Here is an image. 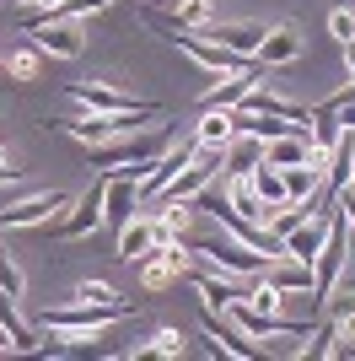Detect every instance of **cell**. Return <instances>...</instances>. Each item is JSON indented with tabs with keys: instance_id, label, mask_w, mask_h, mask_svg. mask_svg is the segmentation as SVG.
<instances>
[{
	"instance_id": "obj_1",
	"label": "cell",
	"mask_w": 355,
	"mask_h": 361,
	"mask_svg": "<svg viewBox=\"0 0 355 361\" xmlns=\"http://www.w3.org/2000/svg\"><path fill=\"white\" fill-rule=\"evenodd\" d=\"M344 264H350V221H344V211L334 205L328 238H323V248H318V259H312V297L318 302H334V291H340V281H344Z\"/></svg>"
},
{
	"instance_id": "obj_2",
	"label": "cell",
	"mask_w": 355,
	"mask_h": 361,
	"mask_svg": "<svg viewBox=\"0 0 355 361\" xmlns=\"http://www.w3.org/2000/svg\"><path fill=\"white\" fill-rule=\"evenodd\" d=\"M118 318H130V302H59L44 313V329H108Z\"/></svg>"
},
{
	"instance_id": "obj_3",
	"label": "cell",
	"mask_w": 355,
	"mask_h": 361,
	"mask_svg": "<svg viewBox=\"0 0 355 361\" xmlns=\"http://www.w3.org/2000/svg\"><path fill=\"white\" fill-rule=\"evenodd\" d=\"M226 232V226H221ZM194 254H205L210 264H221V270H232V275H242V281H259L264 275V264H269V254H259V248H248L242 238H216V243H194Z\"/></svg>"
},
{
	"instance_id": "obj_4",
	"label": "cell",
	"mask_w": 355,
	"mask_h": 361,
	"mask_svg": "<svg viewBox=\"0 0 355 361\" xmlns=\"http://www.w3.org/2000/svg\"><path fill=\"white\" fill-rule=\"evenodd\" d=\"M221 318H232L237 329L248 334V340H264V334H307V318H280V313H264V307H253L248 297H232L221 307Z\"/></svg>"
},
{
	"instance_id": "obj_5",
	"label": "cell",
	"mask_w": 355,
	"mask_h": 361,
	"mask_svg": "<svg viewBox=\"0 0 355 361\" xmlns=\"http://www.w3.org/2000/svg\"><path fill=\"white\" fill-rule=\"evenodd\" d=\"M27 32H32V44H38V54H54V60H81V49H87L81 16H38Z\"/></svg>"
},
{
	"instance_id": "obj_6",
	"label": "cell",
	"mask_w": 355,
	"mask_h": 361,
	"mask_svg": "<svg viewBox=\"0 0 355 361\" xmlns=\"http://www.w3.org/2000/svg\"><path fill=\"white\" fill-rule=\"evenodd\" d=\"M65 97H75L92 114H151V119H162V103H135L113 87H97V81H65Z\"/></svg>"
},
{
	"instance_id": "obj_7",
	"label": "cell",
	"mask_w": 355,
	"mask_h": 361,
	"mask_svg": "<svg viewBox=\"0 0 355 361\" xmlns=\"http://www.w3.org/2000/svg\"><path fill=\"white\" fill-rule=\"evenodd\" d=\"M151 114H92L87 108V119H70V124H59L70 140H81V146H103V140L113 135H130V130H140Z\"/></svg>"
},
{
	"instance_id": "obj_8",
	"label": "cell",
	"mask_w": 355,
	"mask_h": 361,
	"mask_svg": "<svg viewBox=\"0 0 355 361\" xmlns=\"http://www.w3.org/2000/svg\"><path fill=\"white\" fill-rule=\"evenodd\" d=\"M92 151V167H124V162H146V157H156V151H167V140L162 135H113V140H103V146H87Z\"/></svg>"
},
{
	"instance_id": "obj_9",
	"label": "cell",
	"mask_w": 355,
	"mask_h": 361,
	"mask_svg": "<svg viewBox=\"0 0 355 361\" xmlns=\"http://www.w3.org/2000/svg\"><path fill=\"white\" fill-rule=\"evenodd\" d=\"M70 205V195L65 189H44V195H22V200H11L6 211H0V226H38V221H49L54 211H65Z\"/></svg>"
},
{
	"instance_id": "obj_10",
	"label": "cell",
	"mask_w": 355,
	"mask_h": 361,
	"mask_svg": "<svg viewBox=\"0 0 355 361\" xmlns=\"http://www.w3.org/2000/svg\"><path fill=\"white\" fill-rule=\"evenodd\" d=\"M103 205H108V173H97V178H92V189L75 200V211L59 221V238H87L92 226L103 221Z\"/></svg>"
},
{
	"instance_id": "obj_11",
	"label": "cell",
	"mask_w": 355,
	"mask_h": 361,
	"mask_svg": "<svg viewBox=\"0 0 355 361\" xmlns=\"http://www.w3.org/2000/svg\"><path fill=\"white\" fill-rule=\"evenodd\" d=\"M156 248V211H135L130 221L118 226V259H130V264H140V259Z\"/></svg>"
},
{
	"instance_id": "obj_12",
	"label": "cell",
	"mask_w": 355,
	"mask_h": 361,
	"mask_svg": "<svg viewBox=\"0 0 355 361\" xmlns=\"http://www.w3.org/2000/svg\"><path fill=\"white\" fill-rule=\"evenodd\" d=\"M264 22H210L205 27V38L210 44H221V49H232V54H259V44H264Z\"/></svg>"
},
{
	"instance_id": "obj_13",
	"label": "cell",
	"mask_w": 355,
	"mask_h": 361,
	"mask_svg": "<svg viewBox=\"0 0 355 361\" xmlns=\"http://www.w3.org/2000/svg\"><path fill=\"white\" fill-rule=\"evenodd\" d=\"M259 81H264V65L253 60L248 71H232V75H226V81H216V87H205V97H199V103H205V108H237V103H242V97H248L253 87H259Z\"/></svg>"
},
{
	"instance_id": "obj_14",
	"label": "cell",
	"mask_w": 355,
	"mask_h": 361,
	"mask_svg": "<svg viewBox=\"0 0 355 361\" xmlns=\"http://www.w3.org/2000/svg\"><path fill=\"white\" fill-rule=\"evenodd\" d=\"M253 60L264 65V71H280V65L301 60V32H296V27H269V32H264V44H259V54H253Z\"/></svg>"
},
{
	"instance_id": "obj_15",
	"label": "cell",
	"mask_w": 355,
	"mask_h": 361,
	"mask_svg": "<svg viewBox=\"0 0 355 361\" xmlns=\"http://www.w3.org/2000/svg\"><path fill=\"white\" fill-rule=\"evenodd\" d=\"M259 281H269L275 291H312V264L280 254V259H269V264H264V275H259Z\"/></svg>"
},
{
	"instance_id": "obj_16",
	"label": "cell",
	"mask_w": 355,
	"mask_h": 361,
	"mask_svg": "<svg viewBox=\"0 0 355 361\" xmlns=\"http://www.w3.org/2000/svg\"><path fill=\"white\" fill-rule=\"evenodd\" d=\"M135 211H140V183H130V178H118V173H108V205H103V216H108L113 226H124Z\"/></svg>"
},
{
	"instance_id": "obj_17",
	"label": "cell",
	"mask_w": 355,
	"mask_h": 361,
	"mask_svg": "<svg viewBox=\"0 0 355 361\" xmlns=\"http://www.w3.org/2000/svg\"><path fill=\"white\" fill-rule=\"evenodd\" d=\"M178 275H183V264H178L167 248H151L146 259H140V286L146 291H162V286H178Z\"/></svg>"
},
{
	"instance_id": "obj_18",
	"label": "cell",
	"mask_w": 355,
	"mask_h": 361,
	"mask_svg": "<svg viewBox=\"0 0 355 361\" xmlns=\"http://www.w3.org/2000/svg\"><path fill=\"white\" fill-rule=\"evenodd\" d=\"M259 162H264V140L253 135V130H237L226 140V173H253Z\"/></svg>"
},
{
	"instance_id": "obj_19",
	"label": "cell",
	"mask_w": 355,
	"mask_h": 361,
	"mask_svg": "<svg viewBox=\"0 0 355 361\" xmlns=\"http://www.w3.org/2000/svg\"><path fill=\"white\" fill-rule=\"evenodd\" d=\"M194 286H199V297H205V307H226V302L232 297H248V291H242V275H210V270H199L194 275Z\"/></svg>"
},
{
	"instance_id": "obj_20",
	"label": "cell",
	"mask_w": 355,
	"mask_h": 361,
	"mask_svg": "<svg viewBox=\"0 0 355 361\" xmlns=\"http://www.w3.org/2000/svg\"><path fill=\"white\" fill-rule=\"evenodd\" d=\"M248 183L259 189V200L269 205V216H275V211L285 205V167H275V162H259V167L248 173Z\"/></svg>"
},
{
	"instance_id": "obj_21",
	"label": "cell",
	"mask_w": 355,
	"mask_h": 361,
	"mask_svg": "<svg viewBox=\"0 0 355 361\" xmlns=\"http://www.w3.org/2000/svg\"><path fill=\"white\" fill-rule=\"evenodd\" d=\"M205 329L216 334V350H226V356H237V361H253V356H259V345H248V334L237 329V324H221L216 313H205Z\"/></svg>"
},
{
	"instance_id": "obj_22",
	"label": "cell",
	"mask_w": 355,
	"mask_h": 361,
	"mask_svg": "<svg viewBox=\"0 0 355 361\" xmlns=\"http://www.w3.org/2000/svg\"><path fill=\"white\" fill-rule=\"evenodd\" d=\"M323 189H328V178L318 173V167H307V162L285 167V200H318Z\"/></svg>"
},
{
	"instance_id": "obj_23",
	"label": "cell",
	"mask_w": 355,
	"mask_h": 361,
	"mask_svg": "<svg viewBox=\"0 0 355 361\" xmlns=\"http://www.w3.org/2000/svg\"><path fill=\"white\" fill-rule=\"evenodd\" d=\"M232 135H237L232 108H205V119H199V130H194V140H199V146H226Z\"/></svg>"
},
{
	"instance_id": "obj_24",
	"label": "cell",
	"mask_w": 355,
	"mask_h": 361,
	"mask_svg": "<svg viewBox=\"0 0 355 361\" xmlns=\"http://www.w3.org/2000/svg\"><path fill=\"white\" fill-rule=\"evenodd\" d=\"M140 356H183V334L178 329H156L151 345H140Z\"/></svg>"
},
{
	"instance_id": "obj_25",
	"label": "cell",
	"mask_w": 355,
	"mask_h": 361,
	"mask_svg": "<svg viewBox=\"0 0 355 361\" xmlns=\"http://www.w3.org/2000/svg\"><path fill=\"white\" fill-rule=\"evenodd\" d=\"M6 75H11V81H32V75H38V44L11 54V60H6Z\"/></svg>"
},
{
	"instance_id": "obj_26",
	"label": "cell",
	"mask_w": 355,
	"mask_h": 361,
	"mask_svg": "<svg viewBox=\"0 0 355 361\" xmlns=\"http://www.w3.org/2000/svg\"><path fill=\"white\" fill-rule=\"evenodd\" d=\"M70 302H103V307H108V302H124V297H118L108 281H87V286H75V297H70Z\"/></svg>"
},
{
	"instance_id": "obj_27",
	"label": "cell",
	"mask_w": 355,
	"mask_h": 361,
	"mask_svg": "<svg viewBox=\"0 0 355 361\" xmlns=\"http://www.w3.org/2000/svg\"><path fill=\"white\" fill-rule=\"evenodd\" d=\"M0 291L6 297H22V270H16V259L0 248Z\"/></svg>"
},
{
	"instance_id": "obj_28",
	"label": "cell",
	"mask_w": 355,
	"mask_h": 361,
	"mask_svg": "<svg viewBox=\"0 0 355 361\" xmlns=\"http://www.w3.org/2000/svg\"><path fill=\"white\" fill-rule=\"evenodd\" d=\"M248 302H253V307H264V313H280L285 291H275V286H269V281H259V286L248 291Z\"/></svg>"
},
{
	"instance_id": "obj_29",
	"label": "cell",
	"mask_w": 355,
	"mask_h": 361,
	"mask_svg": "<svg viewBox=\"0 0 355 361\" xmlns=\"http://www.w3.org/2000/svg\"><path fill=\"white\" fill-rule=\"evenodd\" d=\"M328 32H334L340 44H350V38H355V11H344V6H340V11H328Z\"/></svg>"
},
{
	"instance_id": "obj_30",
	"label": "cell",
	"mask_w": 355,
	"mask_h": 361,
	"mask_svg": "<svg viewBox=\"0 0 355 361\" xmlns=\"http://www.w3.org/2000/svg\"><path fill=\"white\" fill-rule=\"evenodd\" d=\"M334 205L344 211V221H350V232H355V189H350V183H340V189H334Z\"/></svg>"
},
{
	"instance_id": "obj_31",
	"label": "cell",
	"mask_w": 355,
	"mask_h": 361,
	"mask_svg": "<svg viewBox=\"0 0 355 361\" xmlns=\"http://www.w3.org/2000/svg\"><path fill=\"white\" fill-rule=\"evenodd\" d=\"M6 350H22V345H16V334L6 329V324H0V356H6Z\"/></svg>"
},
{
	"instance_id": "obj_32",
	"label": "cell",
	"mask_w": 355,
	"mask_h": 361,
	"mask_svg": "<svg viewBox=\"0 0 355 361\" xmlns=\"http://www.w3.org/2000/svg\"><path fill=\"white\" fill-rule=\"evenodd\" d=\"M340 124H344V130H355V103H344V108H340Z\"/></svg>"
},
{
	"instance_id": "obj_33",
	"label": "cell",
	"mask_w": 355,
	"mask_h": 361,
	"mask_svg": "<svg viewBox=\"0 0 355 361\" xmlns=\"http://www.w3.org/2000/svg\"><path fill=\"white\" fill-rule=\"evenodd\" d=\"M0 183H16V167H6V151H0Z\"/></svg>"
},
{
	"instance_id": "obj_34",
	"label": "cell",
	"mask_w": 355,
	"mask_h": 361,
	"mask_svg": "<svg viewBox=\"0 0 355 361\" xmlns=\"http://www.w3.org/2000/svg\"><path fill=\"white\" fill-rule=\"evenodd\" d=\"M344 65H350V75H355V38L344 44Z\"/></svg>"
},
{
	"instance_id": "obj_35",
	"label": "cell",
	"mask_w": 355,
	"mask_h": 361,
	"mask_svg": "<svg viewBox=\"0 0 355 361\" xmlns=\"http://www.w3.org/2000/svg\"><path fill=\"white\" fill-rule=\"evenodd\" d=\"M11 6H44V0H11Z\"/></svg>"
},
{
	"instance_id": "obj_36",
	"label": "cell",
	"mask_w": 355,
	"mask_h": 361,
	"mask_svg": "<svg viewBox=\"0 0 355 361\" xmlns=\"http://www.w3.org/2000/svg\"><path fill=\"white\" fill-rule=\"evenodd\" d=\"M350 189H355V167H350Z\"/></svg>"
},
{
	"instance_id": "obj_37",
	"label": "cell",
	"mask_w": 355,
	"mask_h": 361,
	"mask_svg": "<svg viewBox=\"0 0 355 361\" xmlns=\"http://www.w3.org/2000/svg\"><path fill=\"white\" fill-rule=\"evenodd\" d=\"M151 6H162V0H151Z\"/></svg>"
},
{
	"instance_id": "obj_38",
	"label": "cell",
	"mask_w": 355,
	"mask_h": 361,
	"mask_svg": "<svg viewBox=\"0 0 355 361\" xmlns=\"http://www.w3.org/2000/svg\"><path fill=\"white\" fill-rule=\"evenodd\" d=\"M0 151H6V146H0Z\"/></svg>"
}]
</instances>
